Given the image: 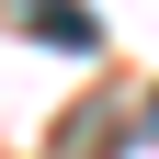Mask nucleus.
<instances>
[{
  "instance_id": "f257e3e1",
  "label": "nucleus",
  "mask_w": 159,
  "mask_h": 159,
  "mask_svg": "<svg viewBox=\"0 0 159 159\" xmlns=\"http://www.w3.org/2000/svg\"><path fill=\"white\" fill-rule=\"evenodd\" d=\"M34 34H46V46H68V57H91V46H102L91 0H34Z\"/></svg>"
},
{
  "instance_id": "f03ea898",
  "label": "nucleus",
  "mask_w": 159,
  "mask_h": 159,
  "mask_svg": "<svg viewBox=\"0 0 159 159\" xmlns=\"http://www.w3.org/2000/svg\"><path fill=\"white\" fill-rule=\"evenodd\" d=\"M148 136H159V91H148Z\"/></svg>"
}]
</instances>
